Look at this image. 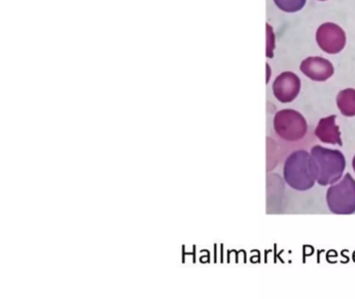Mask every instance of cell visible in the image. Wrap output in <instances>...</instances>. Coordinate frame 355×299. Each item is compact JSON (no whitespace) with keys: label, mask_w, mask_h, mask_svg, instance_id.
I'll list each match as a JSON object with an SVG mask.
<instances>
[{"label":"cell","mask_w":355,"mask_h":299,"mask_svg":"<svg viewBox=\"0 0 355 299\" xmlns=\"http://www.w3.org/2000/svg\"><path fill=\"white\" fill-rule=\"evenodd\" d=\"M284 178L288 186L296 190L313 188L317 176L311 154L304 150L291 154L284 162Z\"/></svg>","instance_id":"cell-1"},{"label":"cell","mask_w":355,"mask_h":299,"mask_svg":"<svg viewBox=\"0 0 355 299\" xmlns=\"http://www.w3.org/2000/svg\"><path fill=\"white\" fill-rule=\"evenodd\" d=\"M274 130L280 138L286 141H298L307 132L304 116L296 110L284 109L274 116Z\"/></svg>","instance_id":"cell-4"},{"label":"cell","mask_w":355,"mask_h":299,"mask_svg":"<svg viewBox=\"0 0 355 299\" xmlns=\"http://www.w3.org/2000/svg\"><path fill=\"white\" fill-rule=\"evenodd\" d=\"M301 72L315 81H325L334 75V69L329 60L323 57H309L301 62Z\"/></svg>","instance_id":"cell-7"},{"label":"cell","mask_w":355,"mask_h":299,"mask_svg":"<svg viewBox=\"0 0 355 299\" xmlns=\"http://www.w3.org/2000/svg\"><path fill=\"white\" fill-rule=\"evenodd\" d=\"M318 45L326 53L336 54L346 45V33L334 23H324L315 35Z\"/></svg>","instance_id":"cell-5"},{"label":"cell","mask_w":355,"mask_h":299,"mask_svg":"<svg viewBox=\"0 0 355 299\" xmlns=\"http://www.w3.org/2000/svg\"><path fill=\"white\" fill-rule=\"evenodd\" d=\"M336 104L340 114L345 116H355V89H346L338 93Z\"/></svg>","instance_id":"cell-9"},{"label":"cell","mask_w":355,"mask_h":299,"mask_svg":"<svg viewBox=\"0 0 355 299\" xmlns=\"http://www.w3.org/2000/svg\"><path fill=\"white\" fill-rule=\"evenodd\" d=\"M320 1H325V0H320Z\"/></svg>","instance_id":"cell-12"},{"label":"cell","mask_w":355,"mask_h":299,"mask_svg":"<svg viewBox=\"0 0 355 299\" xmlns=\"http://www.w3.org/2000/svg\"><path fill=\"white\" fill-rule=\"evenodd\" d=\"M352 167H353V170H354V172H355V156H354V158H353V160H352Z\"/></svg>","instance_id":"cell-11"},{"label":"cell","mask_w":355,"mask_h":299,"mask_svg":"<svg viewBox=\"0 0 355 299\" xmlns=\"http://www.w3.org/2000/svg\"><path fill=\"white\" fill-rule=\"evenodd\" d=\"M336 116L334 114L327 116V118H321L315 130V136L323 143L343 145L340 129L336 124Z\"/></svg>","instance_id":"cell-8"},{"label":"cell","mask_w":355,"mask_h":299,"mask_svg":"<svg viewBox=\"0 0 355 299\" xmlns=\"http://www.w3.org/2000/svg\"><path fill=\"white\" fill-rule=\"evenodd\" d=\"M301 81L296 74L284 72L273 83V93L276 99L282 103L294 101L300 91Z\"/></svg>","instance_id":"cell-6"},{"label":"cell","mask_w":355,"mask_h":299,"mask_svg":"<svg viewBox=\"0 0 355 299\" xmlns=\"http://www.w3.org/2000/svg\"><path fill=\"white\" fill-rule=\"evenodd\" d=\"M274 2L279 10L286 12H295L305 6L306 0H274Z\"/></svg>","instance_id":"cell-10"},{"label":"cell","mask_w":355,"mask_h":299,"mask_svg":"<svg viewBox=\"0 0 355 299\" xmlns=\"http://www.w3.org/2000/svg\"><path fill=\"white\" fill-rule=\"evenodd\" d=\"M311 155L315 165L317 182L321 186L334 184L342 178L346 168V159L342 152L315 145L311 149Z\"/></svg>","instance_id":"cell-2"},{"label":"cell","mask_w":355,"mask_h":299,"mask_svg":"<svg viewBox=\"0 0 355 299\" xmlns=\"http://www.w3.org/2000/svg\"><path fill=\"white\" fill-rule=\"evenodd\" d=\"M330 211L338 215H349L355 212V180L350 174H345L338 184L332 185L326 193Z\"/></svg>","instance_id":"cell-3"}]
</instances>
